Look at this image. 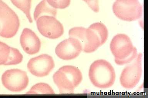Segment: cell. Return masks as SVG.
Masks as SVG:
<instances>
[{
	"mask_svg": "<svg viewBox=\"0 0 148 98\" xmlns=\"http://www.w3.org/2000/svg\"><path fill=\"white\" fill-rule=\"evenodd\" d=\"M55 64L51 56L43 54L32 58L27 64L29 72L37 77H44L49 74L54 68Z\"/></svg>",
	"mask_w": 148,
	"mask_h": 98,
	"instance_id": "30bf717a",
	"label": "cell"
},
{
	"mask_svg": "<svg viewBox=\"0 0 148 98\" xmlns=\"http://www.w3.org/2000/svg\"><path fill=\"white\" fill-rule=\"evenodd\" d=\"M1 80L6 89L13 92L24 90L29 82L26 72L18 69H11L5 71L2 75Z\"/></svg>",
	"mask_w": 148,
	"mask_h": 98,
	"instance_id": "ba28073f",
	"label": "cell"
},
{
	"mask_svg": "<svg viewBox=\"0 0 148 98\" xmlns=\"http://www.w3.org/2000/svg\"><path fill=\"white\" fill-rule=\"evenodd\" d=\"M69 35L70 37L77 39L82 45L83 51L87 53L94 52L102 46L99 36L89 27L73 28L69 30Z\"/></svg>",
	"mask_w": 148,
	"mask_h": 98,
	"instance_id": "8992f818",
	"label": "cell"
},
{
	"mask_svg": "<svg viewBox=\"0 0 148 98\" xmlns=\"http://www.w3.org/2000/svg\"><path fill=\"white\" fill-rule=\"evenodd\" d=\"M88 5L91 10L97 13L99 11L98 0H83Z\"/></svg>",
	"mask_w": 148,
	"mask_h": 98,
	"instance_id": "ffe728a7",
	"label": "cell"
},
{
	"mask_svg": "<svg viewBox=\"0 0 148 98\" xmlns=\"http://www.w3.org/2000/svg\"><path fill=\"white\" fill-rule=\"evenodd\" d=\"M27 94H54V92L53 88L45 83H39L34 85Z\"/></svg>",
	"mask_w": 148,
	"mask_h": 98,
	"instance_id": "2e32d148",
	"label": "cell"
},
{
	"mask_svg": "<svg viewBox=\"0 0 148 98\" xmlns=\"http://www.w3.org/2000/svg\"><path fill=\"white\" fill-rule=\"evenodd\" d=\"M20 42L23 50L28 55L37 53L41 48L40 39L30 29H24L21 35Z\"/></svg>",
	"mask_w": 148,
	"mask_h": 98,
	"instance_id": "7c38bea8",
	"label": "cell"
},
{
	"mask_svg": "<svg viewBox=\"0 0 148 98\" xmlns=\"http://www.w3.org/2000/svg\"><path fill=\"white\" fill-rule=\"evenodd\" d=\"M57 11L50 5L46 0H42L38 3L35 9L34 18L36 20L39 17L44 16H49L56 17Z\"/></svg>",
	"mask_w": 148,
	"mask_h": 98,
	"instance_id": "4fadbf2b",
	"label": "cell"
},
{
	"mask_svg": "<svg viewBox=\"0 0 148 98\" xmlns=\"http://www.w3.org/2000/svg\"><path fill=\"white\" fill-rule=\"evenodd\" d=\"M110 49L116 64L119 66L131 63L138 54L130 38L125 34H117L113 37L110 44Z\"/></svg>",
	"mask_w": 148,
	"mask_h": 98,
	"instance_id": "7a4b0ae2",
	"label": "cell"
},
{
	"mask_svg": "<svg viewBox=\"0 0 148 98\" xmlns=\"http://www.w3.org/2000/svg\"><path fill=\"white\" fill-rule=\"evenodd\" d=\"M113 11L119 19L132 22L141 18L143 10L138 0H116L113 4Z\"/></svg>",
	"mask_w": 148,
	"mask_h": 98,
	"instance_id": "5b68a950",
	"label": "cell"
},
{
	"mask_svg": "<svg viewBox=\"0 0 148 98\" xmlns=\"http://www.w3.org/2000/svg\"><path fill=\"white\" fill-rule=\"evenodd\" d=\"M23 57L19 51L10 47V53L8 62L5 65H14L19 64L23 60Z\"/></svg>",
	"mask_w": 148,
	"mask_h": 98,
	"instance_id": "e0dca14e",
	"label": "cell"
},
{
	"mask_svg": "<svg viewBox=\"0 0 148 98\" xmlns=\"http://www.w3.org/2000/svg\"><path fill=\"white\" fill-rule=\"evenodd\" d=\"M89 28L93 30L99 36L102 45L106 42L108 38V32L107 27L103 24L101 22L94 23Z\"/></svg>",
	"mask_w": 148,
	"mask_h": 98,
	"instance_id": "5bb4252c",
	"label": "cell"
},
{
	"mask_svg": "<svg viewBox=\"0 0 148 98\" xmlns=\"http://www.w3.org/2000/svg\"><path fill=\"white\" fill-rule=\"evenodd\" d=\"M54 83L61 94H71L82 82L83 74L76 67L66 65L61 67L53 76Z\"/></svg>",
	"mask_w": 148,
	"mask_h": 98,
	"instance_id": "3957f363",
	"label": "cell"
},
{
	"mask_svg": "<svg viewBox=\"0 0 148 98\" xmlns=\"http://www.w3.org/2000/svg\"><path fill=\"white\" fill-rule=\"evenodd\" d=\"M10 53V47L0 41V66L5 65L9 59Z\"/></svg>",
	"mask_w": 148,
	"mask_h": 98,
	"instance_id": "ac0fdd59",
	"label": "cell"
},
{
	"mask_svg": "<svg viewBox=\"0 0 148 98\" xmlns=\"http://www.w3.org/2000/svg\"><path fill=\"white\" fill-rule=\"evenodd\" d=\"M89 79L95 87L100 89L110 88L115 82V70L111 63L105 59L95 61L88 72Z\"/></svg>",
	"mask_w": 148,
	"mask_h": 98,
	"instance_id": "6da1fadb",
	"label": "cell"
},
{
	"mask_svg": "<svg viewBox=\"0 0 148 98\" xmlns=\"http://www.w3.org/2000/svg\"><path fill=\"white\" fill-rule=\"evenodd\" d=\"M142 55L138 54L133 63L125 67L121 72L120 84L126 89H132L138 84L142 75Z\"/></svg>",
	"mask_w": 148,
	"mask_h": 98,
	"instance_id": "52a82bcc",
	"label": "cell"
},
{
	"mask_svg": "<svg viewBox=\"0 0 148 98\" xmlns=\"http://www.w3.org/2000/svg\"><path fill=\"white\" fill-rule=\"evenodd\" d=\"M50 5L55 9H63L70 4L71 0H46Z\"/></svg>",
	"mask_w": 148,
	"mask_h": 98,
	"instance_id": "d6986e66",
	"label": "cell"
},
{
	"mask_svg": "<svg viewBox=\"0 0 148 98\" xmlns=\"http://www.w3.org/2000/svg\"><path fill=\"white\" fill-rule=\"evenodd\" d=\"M12 4L25 14L30 23L32 22L31 15V0H10Z\"/></svg>",
	"mask_w": 148,
	"mask_h": 98,
	"instance_id": "9a60e30c",
	"label": "cell"
},
{
	"mask_svg": "<svg viewBox=\"0 0 148 98\" xmlns=\"http://www.w3.org/2000/svg\"><path fill=\"white\" fill-rule=\"evenodd\" d=\"M36 24L40 34L48 39H58L64 32L62 24L53 16H41L36 20Z\"/></svg>",
	"mask_w": 148,
	"mask_h": 98,
	"instance_id": "9c48e42d",
	"label": "cell"
},
{
	"mask_svg": "<svg viewBox=\"0 0 148 98\" xmlns=\"http://www.w3.org/2000/svg\"><path fill=\"white\" fill-rule=\"evenodd\" d=\"M19 26L17 14L3 0H0V36L7 39L13 37Z\"/></svg>",
	"mask_w": 148,
	"mask_h": 98,
	"instance_id": "277c9868",
	"label": "cell"
},
{
	"mask_svg": "<svg viewBox=\"0 0 148 98\" xmlns=\"http://www.w3.org/2000/svg\"><path fill=\"white\" fill-rule=\"evenodd\" d=\"M83 51L81 43L76 38L69 37L61 41L55 48L57 56L64 60L75 59Z\"/></svg>",
	"mask_w": 148,
	"mask_h": 98,
	"instance_id": "8fae6325",
	"label": "cell"
}]
</instances>
